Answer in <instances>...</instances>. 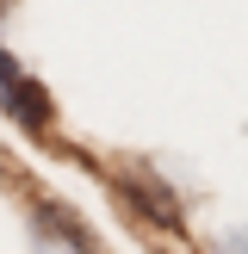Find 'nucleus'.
Returning a JSON list of instances; mask_svg holds the SVG:
<instances>
[{
    "mask_svg": "<svg viewBox=\"0 0 248 254\" xmlns=\"http://www.w3.org/2000/svg\"><path fill=\"white\" fill-rule=\"evenodd\" d=\"M0 112L25 130H50V93L37 87V74H25L19 62L0 50Z\"/></svg>",
    "mask_w": 248,
    "mask_h": 254,
    "instance_id": "nucleus-1",
    "label": "nucleus"
},
{
    "mask_svg": "<svg viewBox=\"0 0 248 254\" xmlns=\"http://www.w3.org/2000/svg\"><path fill=\"white\" fill-rule=\"evenodd\" d=\"M37 254H93V236L74 211L37 205Z\"/></svg>",
    "mask_w": 248,
    "mask_h": 254,
    "instance_id": "nucleus-2",
    "label": "nucleus"
}]
</instances>
